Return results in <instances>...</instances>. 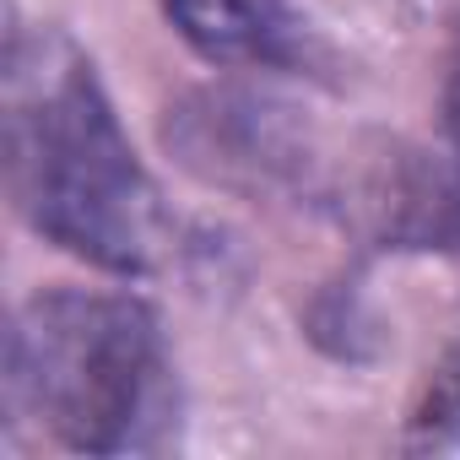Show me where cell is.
I'll use <instances>...</instances> for the list:
<instances>
[{"label":"cell","mask_w":460,"mask_h":460,"mask_svg":"<svg viewBox=\"0 0 460 460\" xmlns=\"http://www.w3.org/2000/svg\"><path fill=\"white\" fill-rule=\"evenodd\" d=\"M6 184L39 234L103 271H152L173 222L93 60L55 28L6 39Z\"/></svg>","instance_id":"1"},{"label":"cell","mask_w":460,"mask_h":460,"mask_svg":"<svg viewBox=\"0 0 460 460\" xmlns=\"http://www.w3.org/2000/svg\"><path fill=\"white\" fill-rule=\"evenodd\" d=\"M6 411L76 455L157 449L173 428V363L157 314L125 293H39L6 331Z\"/></svg>","instance_id":"2"},{"label":"cell","mask_w":460,"mask_h":460,"mask_svg":"<svg viewBox=\"0 0 460 460\" xmlns=\"http://www.w3.org/2000/svg\"><path fill=\"white\" fill-rule=\"evenodd\" d=\"M168 146H179L195 173L250 190L298 184L309 168L304 141L288 125V109H271L244 93H206L184 103L168 125Z\"/></svg>","instance_id":"3"},{"label":"cell","mask_w":460,"mask_h":460,"mask_svg":"<svg viewBox=\"0 0 460 460\" xmlns=\"http://www.w3.org/2000/svg\"><path fill=\"white\" fill-rule=\"evenodd\" d=\"M163 12L179 28V39L217 66L304 71L320 55L293 0H163Z\"/></svg>","instance_id":"4"},{"label":"cell","mask_w":460,"mask_h":460,"mask_svg":"<svg viewBox=\"0 0 460 460\" xmlns=\"http://www.w3.org/2000/svg\"><path fill=\"white\" fill-rule=\"evenodd\" d=\"M411 449H449L460 444V347H449L428 385H422V401L411 406V433H406Z\"/></svg>","instance_id":"5"},{"label":"cell","mask_w":460,"mask_h":460,"mask_svg":"<svg viewBox=\"0 0 460 460\" xmlns=\"http://www.w3.org/2000/svg\"><path fill=\"white\" fill-rule=\"evenodd\" d=\"M444 136H449V168H444V184H449V244H460V39H455L449 82H444Z\"/></svg>","instance_id":"6"}]
</instances>
